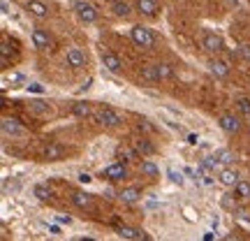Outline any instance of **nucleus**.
<instances>
[{"instance_id": "1", "label": "nucleus", "mask_w": 250, "mask_h": 241, "mask_svg": "<svg viewBox=\"0 0 250 241\" xmlns=\"http://www.w3.org/2000/svg\"><path fill=\"white\" fill-rule=\"evenodd\" d=\"M130 37L137 46H144V49H153L155 46V35L146 26H132L130 28Z\"/></svg>"}, {"instance_id": "2", "label": "nucleus", "mask_w": 250, "mask_h": 241, "mask_svg": "<svg viewBox=\"0 0 250 241\" xmlns=\"http://www.w3.org/2000/svg\"><path fill=\"white\" fill-rule=\"evenodd\" d=\"M72 7H74L77 17H79L83 23H95V21H98V9L93 7L90 2H86V0H77Z\"/></svg>"}, {"instance_id": "3", "label": "nucleus", "mask_w": 250, "mask_h": 241, "mask_svg": "<svg viewBox=\"0 0 250 241\" xmlns=\"http://www.w3.org/2000/svg\"><path fill=\"white\" fill-rule=\"evenodd\" d=\"M95 118H98V123L104 125V128H116V125L123 121V116L111 107H102L100 111H95Z\"/></svg>"}, {"instance_id": "4", "label": "nucleus", "mask_w": 250, "mask_h": 241, "mask_svg": "<svg viewBox=\"0 0 250 241\" xmlns=\"http://www.w3.org/2000/svg\"><path fill=\"white\" fill-rule=\"evenodd\" d=\"M202 46H204L206 54H220L225 49V42L220 35H215V33H211V30H206L204 35H202Z\"/></svg>"}, {"instance_id": "5", "label": "nucleus", "mask_w": 250, "mask_h": 241, "mask_svg": "<svg viewBox=\"0 0 250 241\" xmlns=\"http://www.w3.org/2000/svg\"><path fill=\"white\" fill-rule=\"evenodd\" d=\"M102 179L111 181V183H116V181H125L127 179V167H125V162H114V165H109L102 170Z\"/></svg>"}, {"instance_id": "6", "label": "nucleus", "mask_w": 250, "mask_h": 241, "mask_svg": "<svg viewBox=\"0 0 250 241\" xmlns=\"http://www.w3.org/2000/svg\"><path fill=\"white\" fill-rule=\"evenodd\" d=\"M65 63H67L70 67H74V70H79V67L86 65V54L81 51L79 46H70L67 54H65Z\"/></svg>"}, {"instance_id": "7", "label": "nucleus", "mask_w": 250, "mask_h": 241, "mask_svg": "<svg viewBox=\"0 0 250 241\" xmlns=\"http://www.w3.org/2000/svg\"><path fill=\"white\" fill-rule=\"evenodd\" d=\"M0 128H2V134H5V137H19V134H23L21 123H19L17 118H12V116L2 118V121H0Z\"/></svg>"}, {"instance_id": "8", "label": "nucleus", "mask_w": 250, "mask_h": 241, "mask_svg": "<svg viewBox=\"0 0 250 241\" xmlns=\"http://www.w3.org/2000/svg\"><path fill=\"white\" fill-rule=\"evenodd\" d=\"M218 181L227 188H234L239 181H241V174H239L236 170H232V167H223V170L218 172Z\"/></svg>"}, {"instance_id": "9", "label": "nucleus", "mask_w": 250, "mask_h": 241, "mask_svg": "<svg viewBox=\"0 0 250 241\" xmlns=\"http://www.w3.org/2000/svg\"><path fill=\"white\" fill-rule=\"evenodd\" d=\"M218 123H220V128H223L227 134H236L241 130V121H239V116H234V114H223Z\"/></svg>"}, {"instance_id": "10", "label": "nucleus", "mask_w": 250, "mask_h": 241, "mask_svg": "<svg viewBox=\"0 0 250 241\" xmlns=\"http://www.w3.org/2000/svg\"><path fill=\"white\" fill-rule=\"evenodd\" d=\"M26 9L33 14V17H37V19H49V14H51V9L46 7L42 0H28Z\"/></svg>"}, {"instance_id": "11", "label": "nucleus", "mask_w": 250, "mask_h": 241, "mask_svg": "<svg viewBox=\"0 0 250 241\" xmlns=\"http://www.w3.org/2000/svg\"><path fill=\"white\" fill-rule=\"evenodd\" d=\"M33 44H35V49L44 51V49L51 46V35L46 33L44 28H35V30H33Z\"/></svg>"}, {"instance_id": "12", "label": "nucleus", "mask_w": 250, "mask_h": 241, "mask_svg": "<svg viewBox=\"0 0 250 241\" xmlns=\"http://www.w3.org/2000/svg\"><path fill=\"white\" fill-rule=\"evenodd\" d=\"M208 70H211V74H213V77L225 79V77L229 74V63L223 61V58H213V61L208 63Z\"/></svg>"}, {"instance_id": "13", "label": "nucleus", "mask_w": 250, "mask_h": 241, "mask_svg": "<svg viewBox=\"0 0 250 241\" xmlns=\"http://www.w3.org/2000/svg\"><path fill=\"white\" fill-rule=\"evenodd\" d=\"M102 63H104V67H107L109 72H114V74H118V72L123 70L121 58H118L116 54H111V51H102Z\"/></svg>"}, {"instance_id": "14", "label": "nucleus", "mask_w": 250, "mask_h": 241, "mask_svg": "<svg viewBox=\"0 0 250 241\" xmlns=\"http://www.w3.org/2000/svg\"><path fill=\"white\" fill-rule=\"evenodd\" d=\"M116 234L121 239H148L142 230H137V227H130V225H118L116 227Z\"/></svg>"}, {"instance_id": "15", "label": "nucleus", "mask_w": 250, "mask_h": 241, "mask_svg": "<svg viewBox=\"0 0 250 241\" xmlns=\"http://www.w3.org/2000/svg\"><path fill=\"white\" fill-rule=\"evenodd\" d=\"M72 202H74V206H79V209H93V197L88 195V193H83V190H74L72 193Z\"/></svg>"}, {"instance_id": "16", "label": "nucleus", "mask_w": 250, "mask_h": 241, "mask_svg": "<svg viewBox=\"0 0 250 241\" xmlns=\"http://www.w3.org/2000/svg\"><path fill=\"white\" fill-rule=\"evenodd\" d=\"M137 9L142 12L144 17H155L160 5H158V0H137Z\"/></svg>"}, {"instance_id": "17", "label": "nucleus", "mask_w": 250, "mask_h": 241, "mask_svg": "<svg viewBox=\"0 0 250 241\" xmlns=\"http://www.w3.org/2000/svg\"><path fill=\"white\" fill-rule=\"evenodd\" d=\"M111 14L118 19H127L132 14V7H130L125 0H114V2H111Z\"/></svg>"}, {"instance_id": "18", "label": "nucleus", "mask_w": 250, "mask_h": 241, "mask_svg": "<svg viewBox=\"0 0 250 241\" xmlns=\"http://www.w3.org/2000/svg\"><path fill=\"white\" fill-rule=\"evenodd\" d=\"M65 158V146L62 144H49L44 149V160H61Z\"/></svg>"}, {"instance_id": "19", "label": "nucleus", "mask_w": 250, "mask_h": 241, "mask_svg": "<svg viewBox=\"0 0 250 241\" xmlns=\"http://www.w3.org/2000/svg\"><path fill=\"white\" fill-rule=\"evenodd\" d=\"M142 81L144 84H158L160 81V74H158V67H155V63L153 65H146V67H142Z\"/></svg>"}, {"instance_id": "20", "label": "nucleus", "mask_w": 250, "mask_h": 241, "mask_svg": "<svg viewBox=\"0 0 250 241\" xmlns=\"http://www.w3.org/2000/svg\"><path fill=\"white\" fill-rule=\"evenodd\" d=\"M118 197L123 199L125 204H134V202L142 197V190H139V188H134V186L132 188H123V190L118 193Z\"/></svg>"}, {"instance_id": "21", "label": "nucleus", "mask_w": 250, "mask_h": 241, "mask_svg": "<svg viewBox=\"0 0 250 241\" xmlns=\"http://www.w3.org/2000/svg\"><path fill=\"white\" fill-rule=\"evenodd\" d=\"M90 114H93V109H90L88 102H74V105H72V116H77V118H88Z\"/></svg>"}, {"instance_id": "22", "label": "nucleus", "mask_w": 250, "mask_h": 241, "mask_svg": "<svg viewBox=\"0 0 250 241\" xmlns=\"http://www.w3.org/2000/svg\"><path fill=\"white\" fill-rule=\"evenodd\" d=\"M28 109H30L33 114H37V116H44V114L51 111V109H49V102H44V100H30V102H28Z\"/></svg>"}, {"instance_id": "23", "label": "nucleus", "mask_w": 250, "mask_h": 241, "mask_svg": "<svg viewBox=\"0 0 250 241\" xmlns=\"http://www.w3.org/2000/svg\"><path fill=\"white\" fill-rule=\"evenodd\" d=\"M155 67H158V74H160V81H167V79H174V65L169 63H155Z\"/></svg>"}, {"instance_id": "24", "label": "nucleus", "mask_w": 250, "mask_h": 241, "mask_svg": "<svg viewBox=\"0 0 250 241\" xmlns=\"http://www.w3.org/2000/svg\"><path fill=\"white\" fill-rule=\"evenodd\" d=\"M234 199H248L250 197V183H246V181H239L236 186H234Z\"/></svg>"}, {"instance_id": "25", "label": "nucleus", "mask_w": 250, "mask_h": 241, "mask_svg": "<svg viewBox=\"0 0 250 241\" xmlns=\"http://www.w3.org/2000/svg\"><path fill=\"white\" fill-rule=\"evenodd\" d=\"M202 165H204L208 172H213V174H215V172L223 170V162L218 160V155H215V153H213V155H206L204 160H202Z\"/></svg>"}, {"instance_id": "26", "label": "nucleus", "mask_w": 250, "mask_h": 241, "mask_svg": "<svg viewBox=\"0 0 250 241\" xmlns=\"http://www.w3.org/2000/svg\"><path fill=\"white\" fill-rule=\"evenodd\" d=\"M139 172H142L144 176H158V174H160V167H158V165H153L151 160H142Z\"/></svg>"}, {"instance_id": "27", "label": "nucleus", "mask_w": 250, "mask_h": 241, "mask_svg": "<svg viewBox=\"0 0 250 241\" xmlns=\"http://www.w3.org/2000/svg\"><path fill=\"white\" fill-rule=\"evenodd\" d=\"M134 149L139 151V155H153V153H155V146H153V144L148 142V139H139Z\"/></svg>"}, {"instance_id": "28", "label": "nucleus", "mask_w": 250, "mask_h": 241, "mask_svg": "<svg viewBox=\"0 0 250 241\" xmlns=\"http://www.w3.org/2000/svg\"><path fill=\"white\" fill-rule=\"evenodd\" d=\"M116 155L121 158V162H130V160H134V158H139V151H137V149H118Z\"/></svg>"}, {"instance_id": "29", "label": "nucleus", "mask_w": 250, "mask_h": 241, "mask_svg": "<svg viewBox=\"0 0 250 241\" xmlns=\"http://www.w3.org/2000/svg\"><path fill=\"white\" fill-rule=\"evenodd\" d=\"M215 155H218V160L223 162V165H229V162H234V153L227 151V149H220V151H215Z\"/></svg>"}, {"instance_id": "30", "label": "nucleus", "mask_w": 250, "mask_h": 241, "mask_svg": "<svg viewBox=\"0 0 250 241\" xmlns=\"http://www.w3.org/2000/svg\"><path fill=\"white\" fill-rule=\"evenodd\" d=\"M236 107L243 116H250V98H239L236 100Z\"/></svg>"}, {"instance_id": "31", "label": "nucleus", "mask_w": 250, "mask_h": 241, "mask_svg": "<svg viewBox=\"0 0 250 241\" xmlns=\"http://www.w3.org/2000/svg\"><path fill=\"white\" fill-rule=\"evenodd\" d=\"M35 195H37V199H42V202H46L49 197H51V190L46 186H37L35 188Z\"/></svg>"}, {"instance_id": "32", "label": "nucleus", "mask_w": 250, "mask_h": 241, "mask_svg": "<svg viewBox=\"0 0 250 241\" xmlns=\"http://www.w3.org/2000/svg\"><path fill=\"white\" fill-rule=\"evenodd\" d=\"M12 56V44H9L7 40H2V44H0V58H9Z\"/></svg>"}, {"instance_id": "33", "label": "nucleus", "mask_w": 250, "mask_h": 241, "mask_svg": "<svg viewBox=\"0 0 250 241\" xmlns=\"http://www.w3.org/2000/svg\"><path fill=\"white\" fill-rule=\"evenodd\" d=\"M239 54H241V61L250 63V42H246V44L239 46Z\"/></svg>"}, {"instance_id": "34", "label": "nucleus", "mask_w": 250, "mask_h": 241, "mask_svg": "<svg viewBox=\"0 0 250 241\" xmlns=\"http://www.w3.org/2000/svg\"><path fill=\"white\" fill-rule=\"evenodd\" d=\"M167 174H169V179L174 181V183H183V176H181V172H176V170H167Z\"/></svg>"}, {"instance_id": "35", "label": "nucleus", "mask_w": 250, "mask_h": 241, "mask_svg": "<svg viewBox=\"0 0 250 241\" xmlns=\"http://www.w3.org/2000/svg\"><path fill=\"white\" fill-rule=\"evenodd\" d=\"M28 93H37V95H40V93H44V86H40V84H30V86H28Z\"/></svg>"}, {"instance_id": "36", "label": "nucleus", "mask_w": 250, "mask_h": 241, "mask_svg": "<svg viewBox=\"0 0 250 241\" xmlns=\"http://www.w3.org/2000/svg\"><path fill=\"white\" fill-rule=\"evenodd\" d=\"M188 144H190V146H197V144H199V134L190 132V134H188Z\"/></svg>"}, {"instance_id": "37", "label": "nucleus", "mask_w": 250, "mask_h": 241, "mask_svg": "<svg viewBox=\"0 0 250 241\" xmlns=\"http://www.w3.org/2000/svg\"><path fill=\"white\" fill-rule=\"evenodd\" d=\"M56 223H61V225H70V223H72V218H70V216H56Z\"/></svg>"}, {"instance_id": "38", "label": "nucleus", "mask_w": 250, "mask_h": 241, "mask_svg": "<svg viewBox=\"0 0 250 241\" xmlns=\"http://www.w3.org/2000/svg\"><path fill=\"white\" fill-rule=\"evenodd\" d=\"M58 225H61V223H58ZM58 225H49V232L54 234V237H61V234H62V230L58 227Z\"/></svg>"}, {"instance_id": "39", "label": "nucleus", "mask_w": 250, "mask_h": 241, "mask_svg": "<svg viewBox=\"0 0 250 241\" xmlns=\"http://www.w3.org/2000/svg\"><path fill=\"white\" fill-rule=\"evenodd\" d=\"M139 130H146V132H153V125L148 123V121H142V123H139Z\"/></svg>"}, {"instance_id": "40", "label": "nucleus", "mask_w": 250, "mask_h": 241, "mask_svg": "<svg viewBox=\"0 0 250 241\" xmlns=\"http://www.w3.org/2000/svg\"><path fill=\"white\" fill-rule=\"evenodd\" d=\"M79 181H81V183H90V181H93V176L83 172V174H79Z\"/></svg>"}, {"instance_id": "41", "label": "nucleus", "mask_w": 250, "mask_h": 241, "mask_svg": "<svg viewBox=\"0 0 250 241\" xmlns=\"http://www.w3.org/2000/svg\"><path fill=\"white\" fill-rule=\"evenodd\" d=\"M225 5H227V7H236V5H239V0H225Z\"/></svg>"}, {"instance_id": "42", "label": "nucleus", "mask_w": 250, "mask_h": 241, "mask_svg": "<svg viewBox=\"0 0 250 241\" xmlns=\"http://www.w3.org/2000/svg\"><path fill=\"white\" fill-rule=\"evenodd\" d=\"M2 12H9V2H7V0H2Z\"/></svg>"}, {"instance_id": "43", "label": "nucleus", "mask_w": 250, "mask_h": 241, "mask_svg": "<svg viewBox=\"0 0 250 241\" xmlns=\"http://www.w3.org/2000/svg\"><path fill=\"white\" fill-rule=\"evenodd\" d=\"M102 2H114V0H102Z\"/></svg>"}]
</instances>
